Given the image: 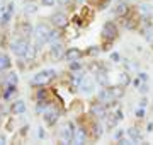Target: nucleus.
I'll list each match as a JSON object with an SVG mask.
<instances>
[{"mask_svg": "<svg viewBox=\"0 0 153 145\" xmlns=\"http://www.w3.org/2000/svg\"><path fill=\"white\" fill-rule=\"evenodd\" d=\"M49 34H51V29H49L48 24H38L36 29H34V36H36V50H41V46L44 43H48L49 41Z\"/></svg>", "mask_w": 153, "mask_h": 145, "instance_id": "1", "label": "nucleus"}, {"mask_svg": "<svg viewBox=\"0 0 153 145\" xmlns=\"http://www.w3.org/2000/svg\"><path fill=\"white\" fill-rule=\"evenodd\" d=\"M10 48H12V51H14L17 56H21V58H24V56H26V58H33V55H34V51L31 50L27 39H17V41H14L10 45Z\"/></svg>", "mask_w": 153, "mask_h": 145, "instance_id": "2", "label": "nucleus"}, {"mask_svg": "<svg viewBox=\"0 0 153 145\" xmlns=\"http://www.w3.org/2000/svg\"><path fill=\"white\" fill-rule=\"evenodd\" d=\"M55 75H56L55 70H43V72L36 73L33 77V84L34 85H44V84H48L51 78H55Z\"/></svg>", "mask_w": 153, "mask_h": 145, "instance_id": "3", "label": "nucleus"}, {"mask_svg": "<svg viewBox=\"0 0 153 145\" xmlns=\"http://www.w3.org/2000/svg\"><path fill=\"white\" fill-rule=\"evenodd\" d=\"M117 26L114 22H105L104 28H102V36L105 39H116L117 38Z\"/></svg>", "mask_w": 153, "mask_h": 145, "instance_id": "4", "label": "nucleus"}, {"mask_svg": "<svg viewBox=\"0 0 153 145\" xmlns=\"http://www.w3.org/2000/svg\"><path fill=\"white\" fill-rule=\"evenodd\" d=\"M51 22H53V26H56V28H66V24H68V16H66L65 12H55V14L51 16Z\"/></svg>", "mask_w": 153, "mask_h": 145, "instance_id": "5", "label": "nucleus"}, {"mask_svg": "<svg viewBox=\"0 0 153 145\" xmlns=\"http://www.w3.org/2000/svg\"><path fill=\"white\" fill-rule=\"evenodd\" d=\"M65 53H66V50H65V46H63V43L55 41L53 46H51V56H53L55 60H61V58L65 56Z\"/></svg>", "mask_w": 153, "mask_h": 145, "instance_id": "6", "label": "nucleus"}, {"mask_svg": "<svg viewBox=\"0 0 153 145\" xmlns=\"http://www.w3.org/2000/svg\"><path fill=\"white\" fill-rule=\"evenodd\" d=\"M58 118H60V111L58 109H53V108L49 106V109L44 113V121L48 126H53L56 121H58Z\"/></svg>", "mask_w": 153, "mask_h": 145, "instance_id": "7", "label": "nucleus"}, {"mask_svg": "<svg viewBox=\"0 0 153 145\" xmlns=\"http://www.w3.org/2000/svg\"><path fill=\"white\" fill-rule=\"evenodd\" d=\"M73 128V125L71 123H66L65 126L61 128V140L63 142H73V133H75V130H71Z\"/></svg>", "mask_w": 153, "mask_h": 145, "instance_id": "8", "label": "nucleus"}, {"mask_svg": "<svg viewBox=\"0 0 153 145\" xmlns=\"http://www.w3.org/2000/svg\"><path fill=\"white\" fill-rule=\"evenodd\" d=\"M65 58H66V61H78L82 58V51L78 48H68L65 53Z\"/></svg>", "mask_w": 153, "mask_h": 145, "instance_id": "9", "label": "nucleus"}, {"mask_svg": "<svg viewBox=\"0 0 153 145\" xmlns=\"http://www.w3.org/2000/svg\"><path fill=\"white\" fill-rule=\"evenodd\" d=\"M12 14H14V4H7L5 12H4V14H2V17H0V24H2V26L9 24V21H10Z\"/></svg>", "mask_w": 153, "mask_h": 145, "instance_id": "10", "label": "nucleus"}, {"mask_svg": "<svg viewBox=\"0 0 153 145\" xmlns=\"http://www.w3.org/2000/svg\"><path fill=\"white\" fill-rule=\"evenodd\" d=\"M95 80H97L102 87H107V85H109V75H107L104 70H97V72H95Z\"/></svg>", "mask_w": 153, "mask_h": 145, "instance_id": "11", "label": "nucleus"}, {"mask_svg": "<svg viewBox=\"0 0 153 145\" xmlns=\"http://www.w3.org/2000/svg\"><path fill=\"white\" fill-rule=\"evenodd\" d=\"M10 111L14 113V114H22V113H26V102H24V101H16V102H12Z\"/></svg>", "mask_w": 153, "mask_h": 145, "instance_id": "12", "label": "nucleus"}, {"mask_svg": "<svg viewBox=\"0 0 153 145\" xmlns=\"http://www.w3.org/2000/svg\"><path fill=\"white\" fill-rule=\"evenodd\" d=\"M109 94L112 99H119V97H123L124 96V87L123 85H114V87H109Z\"/></svg>", "mask_w": 153, "mask_h": 145, "instance_id": "13", "label": "nucleus"}, {"mask_svg": "<svg viewBox=\"0 0 153 145\" xmlns=\"http://www.w3.org/2000/svg\"><path fill=\"white\" fill-rule=\"evenodd\" d=\"M85 140H87L85 130L83 128H76L75 133H73V142H75V144H85Z\"/></svg>", "mask_w": 153, "mask_h": 145, "instance_id": "14", "label": "nucleus"}, {"mask_svg": "<svg viewBox=\"0 0 153 145\" xmlns=\"http://www.w3.org/2000/svg\"><path fill=\"white\" fill-rule=\"evenodd\" d=\"M92 114L97 118H104L105 116V104L104 102H99V104H94L92 106Z\"/></svg>", "mask_w": 153, "mask_h": 145, "instance_id": "15", "label": "nucleus"}, {"mask_svg": "<svg viewBox=\"0 0 153 145\" xmlns=\"http://www.w3.org/2000/svg\"><path fill=\"white\" fill-rule=\"evenodd\" d=\"M128 10H129V9H128V4H126V2H119V4L114 7V14L119 16V17H124L126 14H128Z\"/></svg>", "mask_w": 153, "mask_h": 145, "instance_id": "16", "label": "nucleus"}, {"mask_svg": "<svg viewBox=\"0 0 153 145\" xmlns=\"http://www.w3.org/2000/svg\"><path fill=\"white\" fill-rule=\"evenodd\" d=\"M128 137H129L133 142H143V137H141V133H140V130H138L136 126H133V128L128 130Z\"/></svg>", "mask_w": 153, "mask_h": 145, "instance_id": "17", "label": "nucleus"}, {"mask_svg": "<svg viewBox=\"0 0 153 145\" xmlns=\"http://www.w3.org/2000/svg\"><path fill=\"white\" fill-rule=\"evenodd\" d=\"M117 80H119V85H123V87H128V85L131 84V78H129V73L128 72H121Z\"/></svg>", "mask_w": 153, "mask_h": 145, "instance_id": "18", "label": "nucleus"}, {"mask_svg": "<svg viewBox=\"0 0 153 145\" xmlns=\"http://www.w3.org/2000/svg\"><path fill=\"white\" fill-rule=\"evenodd\" d=\"M92 133H94V138H100L102 133H104V128L100 123H94L92 125Z\"/></svg>", "mask_w": 153, "mask_h": 145, "instance_id": "19", "label": "nucleus"}, {"mask_svg": "<svg viewBox=\"0 0 153 145\" xmlns=\"http://www.w3.org/2000/svg\"><path fill=\"white\" fill-rule=\"evenodd\" d=\"M10 67V58L7 55H0V72H4Z\"/></svg>", "mask_w": 153, "mask_h": 145, "instance_id": "20", "label": "nucleus"}, {"mask_svg": "<svg viewBox=\"0 0 153 145\" xmlns=\"http://www.w3.org/2000/svg\"><path fill=\"white\" fill-rule=\"evenodd\" d=\"M140 14H141L145 19L150 17L152 16V5H150V4H141V5H140Z\"/></svg>", "mask_w": 153, "mask_h": 145, "instance_id": "21", "label": "nucleus"}, {"mask_svg": "<svg viewBox=\"0 0 153 145\" xmlns=\"http://www.w3.org/2000/svg\"><path fill=\"white\" fill-rule=\"evenodd\" d=\"M92 82L88 80V78H82V82H80V89L83 90V92H90L92 90Z\"/></svg>", "mask_w": 153, "mask_h": 145, "instance_id": "22", "label": "nucleus"}, {"mask_svg": "<svg viewBox=\"0 0 153 145\" xmlns=\"http://www.w3.org/2000/svg\"><path fill=\"white\" fill-rule=\"evenodd\" d=\"M21 31H22V36H26V39L33 34V29H31V26L29 24H22L21 26Z\"/></svg>", "mask_w": 153, "mask_h": 145, "instance_id": "23", "label": "nucleus"}, {"mask_svg": "<svg viewBox=\"0 0 153 145\" xmlns=\"http://www.w3.org/2000/svg\"><path fill=\"white\" fill-rule=\"evenodd\" d=\"M7 84L9 85H16L17 84V73H9V75H7Z\"/></svg>", "mask_w": 153, "mask_h": 145, "instance_id": "24", "label": "nucleus"}, {"mask_svg": "<svg viewBox=\"0 0 153 145\" xmlns=\"http://www.w3.org/2000/svg\"><path fill=\"white\" fill-rule=\"evenodd\" d=\"M145 39L150 41V43H153V28H148V31L145 33Z\"/></svg>", "mask_w": 153, "mask_h": 145, "instance_id": "25", "label": "nucleus"}, {"mask_svg": "<svg viewBox=\"0 0 153 145\" xmlns=\"http://www.w3.org/2000/svg\"><path fill=\"white\" fill-rule=\"evenodd\" d=\"M36 10H38V7H36V5H33V4H29V5H26V7H24V12H27V14H34Z\"/></svg>", "mask_w": 153, "mask_h": 145, "instance_id": "26", "label": "nucleus"}, {"mask_svg": "<svg viewBox=\"0 0 153 145\" xmlns=\"http://www.w3.org/2000/svg\"><path fill=\"white\" fill-rule=\"evenodd\" d=\"M82 68V63L78 61H70V70H80Z\"/></svg>", "mask_w": 153, "mask_h": 145, "instance_id": "27", "label": "nucleus"}, {"mask_svg": "<svg viewBox=\"0 0 153 145\" xmlns=\"http://www.w3.org/2000/svg\"><path fill=\"white\" fill-rule=\"evenodd\" d=\"M55 2L56 0H41V4H43L44 7H53L55 5Z\"/></svg>", "mask_w": 153, "mask_h": 145, "instance_id": "28", "label": "nucleus"}, {"mask_svg": "<svg viewBox=\"0 0 153 145\" xmlns=\"http://www.w3.org/2000/svg\"><path fill=\"white\" fill-rule=\"evenodd\" d=\"M5 0H0V17H2V14L5 12Z\"/></svg>", "mask_w": 153, "mask_h": 145, "instance_id": "29", "label": "nucleus"}, {"mask_svg": "<svg viewBox=\"0 0 153 145\" xmlns=\"http://www.w3.org/2000/svg\"><path fill=\"white\" fill-rule=\"evenodd\" d=\"M97 53H99V46H92V48L88 50V55H94V56H95Z\"/></svg>", "mask_w": 153, "mask_h": 145, "instance_id": "30", "label": "nucleus"}, {"mask_svg": "<svg viewBox=\"0 0 153 145\" xmlns=\"http://www.w3.org/2000/svg\"><path fill=\"white\" fill-rule=\"evenodd\" d=\"M38 99H46V92H44L43 89L38 90Z\"/></svg>", "mask_w": 153, "mask_h": 145, "instance_id": "31", "label": "nucleus"}, {"mask_svg": "<svg viewBox=\"0 0 153 145\" xmlns=\"http://www.w3.org/2000/svg\"><path fill=\"white\" fill-rule=\"evenodd\" d=\"M56 2H58V4H60V5L66 7V5H68V4H70V2H71V0H56Z\"/></svg>", "mask_w": 153, "mask_h": 145, "instance_id": "32", "label": "nucleus"}, {"mask_svg": "<svg viewBox=\"0 0 153 145\" xmlns=\"http://www.w3.org/2000/svg\"><path fill=\"white\" fill-rule=\"evenodd\" d=\"M119 58H121V56L117 55V53H112V55H111V60H112V61H119Z\"/></svg>", "mask_w": 153, "mask_h": 145, "instance_id": "33", "label": "nucleus"}, {"mask_svg": "<svg viewBox=\"0 0 153 145\" xmlns=\"http://www.w3.org/2000/svg\"><path fill=\"white\" fill-rule=\"evenodd\" d=\"M123 137H124V132H123V130H119V132L116 133V138H117V140H121Z\"/></svg>", "mask_w": 153, "mask_h": 145, "instance_id": "34", "label": "nucleus"}, {"mask_svg": "<svg viewBox=\"0 0 153 145\" xmlns=\"http://www.w3.org/2000/svg\"><path fill=\"white\" fill-rule=\"evenodd\" d=\"M136 116H138V118H143V116H145V111H143V109H138V111H136Z\"/></svg>", "mask_w": 153, "mask_h": 145, "instance_id": "35", "label": "nucleus"}, {"mask_svg": "<svg viewBox=\"0 0 153 145\" xmlns=\"http://www.w3.org/2000/svg\"><path fill=\"white\" fill-rule=\"evenodd\" d=\"M140 90H141L143 94H145V92H146V90H148V85H146V84H143L141 87H140Z\"/></svg>", "mask_w": 153, "mask_h": 145, "instance_id": "36", "label": "nucleus"}, {"mask_svg": "<svg viewBox=\"0 0 153 145\" xmlns=\"http://www.w3.org/2000/svg\"><path fill=\"white\" fill-rule=\"evenodd\" d=\"M44 137V132H43V128H39L38 130V138H43Z\"/></svg>", "mask_w": 153, "mask_h": 145, "instance_id": "37", "label": "nucleus"}, {"mask_svg": "<svg viewBox=\"0 0 153 145\" xmlns=\"http://www.w3.org/2000/svg\"><path fill=\"white\" fill-rule=\"evenodd\" d=\"M5 137H4V135H0V145H5Z\"/></svg>", "mask_w": 153, "mask_h": 145, "instance_id": "38", "label": "nucleus"}, {"mask_svg": "<svg viewBox=\"0 0 153 145\" xmlns=\"http://www.w3.org/2000/svg\"><path fill=\"white\" fill-rule=\"evenodd\" d=\"M146 130H148V132H153V121H152V123H148Z\"/></svg>", "mask_w": 153, "mask_h": 145, "instance_id": "39", "label": "nucleus"}, {"mask_svg": "<svg viewBox=\"0 0 153 145\" xmlns=\"http://www.w3.org/2000/svg\"><path fill=\"white\" fill-rule=\"evenodd\" d=\"M140 78H141V80H146V78H148V77H146V73H143V72H141V73H140Z\"/></svg>", "mask_w": 153, "mask_h": 145, "instance_id": "40", "label": "nucleus"}, {"mask_svg": "<svg viewBox=\"0 0 153 145\" xmlns=\"http://www.w3.org/2000/svg\"><path fill=\"white\" fill-rule=\"evenodd\" d=\"M140 106H141V108H145V106H146V99H141V102H140Z\"/></svg>", "mask_w": 153, "mask_h": 145, "instance_id": "41", "label": "nucleus"}, {"mask_svg": "<svg viewBox=\"0 0 153 145\" xmlns=\"http://www.w3.org/2000/svg\"><path fill=\"white\" fill-rule=\"evenodd\" d=\"M76 2H78V4H83V2H85V0H76Z\"/></svg>", "mask_w": 153, "mask_h": 145, "instance_id": "42", "label": "nucleus"}, {"mask_svg": "<svg viewBox=\"0 0 153 145\" xmlns=\"http://www.w3.org/2000/svg\"><path fill=\"white\" fill-rule=\"evenodd\" d=\"M22 2H26V0H22Z\"/></svg>", "mask_w": 153, "mask_h": 145, "instance_id": "43", "label": "nucleus"}, {"mask_svg": "<svg viewBox=\"0 0 153 145\" xmlns=\"http://www.w3.org/2000/svg\"><path fill=\"white\" fill-rule=\"evenodd\" d=\"M0 121H2V118H0Z\"/></svg>", "mask_w": 153, "mask_h": 145, "instance_id": "44", "label": "nucleus"}]
</instances>
